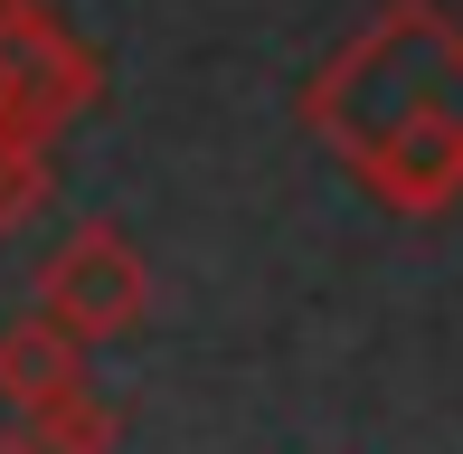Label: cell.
I'll return each mask as SVG.
<instances>
[{
	"instance_id": "9",
	"label": "cell",
	"mask_w": 463,
	"mask_h": 454,
	"mask_svg": "<svg viewBox=\"0 0 463 454\" xmlns=\"http://www.w3.org/2000/svg\"><path fill=\"white\" fill-rule=\"evenodd\" d=\"M19 10H29V0H0V29H10V19H19Z\"/></svg>"
},
{
	"instance_id": "4",
	"label": "cell",
	"mask_w": 463,
	"mask_h": 454,
	"mask_svg": "<svg viewBox=\"0 0 463 454\" xmlns=\"http://www.w3.org/2000/svg\"><path fill=\"white\" fill-rule=\"evenodd\" d=\"M86 350H95V341H76L57 313H19L10 332H0V398H10L19 417H38V407L95 388V379H86Z\"/></svg>"
},
{
	"instance_id": "5",
	"label": "cell",
	"mask_w": 463,
	"mask_h": 454,
	"mask_svg": "<svg viewBox=\"0 0 463 454\" xmlns=\"http://www.w3.org/2000/svg\"><path fill=\"white\" fill-rule=\"evenodd\" d=\"M19 436H29L38 454H114L123 417L95 398V388H76V398H57V407H38V417H19Z\"/></svg>"
},
{
	"instance_id": "6",
	"label": "cell",
	"mask_w": 463,
	"mask_h": 454,
	"mask_svg": "<svg viewBox=\"0 0 463 454\" xmlns=\"http://www.w3.org/2000/svg\"><path fill=\"white\" fill-rule=\"evenodd\" d=\"M48 199V133H0V227Z\"/></svg>"
},
{
	"instance_id": "3",
	"label": "cell",
	"mask_w": 463,
	"mask_h": 454,
	"mask_svg": "<svg viewBox=\"0 0 463 454\" xmlns=\"http://www.w3.org/2000/svg\"><path fill=\"white\" fill-rule=\"evenodd\" d=\"M0 67H10V95H19L29 133H57V123L95 114V95H104V67L86 57V38H67L38 0L0 29Z\"/></svg>"
},
{
	"instance_id": "8",
	"label": "cell",
	"mask_w": 463,
	"mask_h": 454,
	"mask_svg": "<svg viewBox=\"0 0 463 454\" xmlns=\"http://www.w3.org/2000/svg\"><path fill=\"white\" fill-rule=\"evenodd\" d=\"M0 454H38V445H29V436H0Z\"/></svg>"
},
{
	"instance_id": "2",
	"label": "cell",
	"mask_w": 463,
	"mask_h": 454,
	"mask_svg": "<svg viewBox=\"0 0 463 454\" xmlns=\"http://www.w3.org/2000/svg\"><path fill=\"white\" fill-rule=\"evenodd\" d=\"M38 313H57L76 341H123L152 313V265L123 246V227H67L38 256Z\"/></svg>"
},
{
	"instance_id": "1",
	"label": "cell",
	"mask_w": 463,
	"mask_h": 454,
	"mask_svg": "<svg viewBox=\"0 0 463 454\" xmlns=\"http://www.w3.org/2000/svg\"><path fill=\"white\" fill-rule=\"evenodd\" d=\"M312 133L360 171L397 218H435L463 199V29L426 0L369 19L303 95Z\"/></svg>"
},
{
	"instance_id": "7",
	"label": "cell",
	"mask_w": 463,
	"mask_h": 454,
	"mask_svg": "<svg viewBox=\"0 0 463 454\" xmlns=\"http://www.w3.org/2000/svg\"><path fill=\"white\" fill-rule=\"evenodd\" d=\"M0 133H29V123H19V95H10V67H0Z\"/></svg>"
}]
</instances>
